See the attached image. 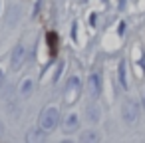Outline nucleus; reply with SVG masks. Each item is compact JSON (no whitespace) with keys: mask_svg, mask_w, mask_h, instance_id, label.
<instances>
[{"mask_svg":"<svg viewBox=\"0 0 145 143\" xmlns=\"http://www.w3.org/2000/svg\"><path fill=\"white\" fill-rule=\"evenodd\" d=\"M58 123H60V111H58V107L50 105V107H46V109L40 113L38 127H40L42 131L50 133V131H54V129L58 127Z\"/></svg>","mask_w":145,"mask_h":143,"instance_id":"obj_1","label":"nucleus"},{"mask_svg":"<svg viewBox=\"0 0 145 143\" xmlns=\"http://www.w3.org/2000/svg\"><path fill=\"white\" fill-rule=\"evenodd\" d=\"M80 91H82V82H80V78L78 76H74V78H70L68 80V86H66V97H64V101L68 103V105H72L78 97H80Z\"/></svg>","mask_w":145,"mask_h":143,"instance_id":"obj_2","label":"nucleus"},{"mask_svg":"<svg viewBox=\"0 0 145 143\" xmlns=\"http://www.w3.org/2000/svg\"><path fill=\"white\" fill-rule=\"evenodd\" d=\"M121 115H123V121L125 123H135L137 121V117H139V105H137V101H133V99H127L125 103H123V107H121Z\"/></svg>","mask_w":145,"mask_h":143,"instance_id":"obj_3","label":"nucleus"},{"mask_svg":"<svg viewBox=\"0 0 145 143\" xmlns=\"http://www.w3.org/2000/svg\"><path fill=\"white\" fill-rule=\"evenodd\" d=\"M78 127H80V115H78V113H74V111H70V113L64 117L62 129H64V133H74Z\"/></svg>","mask_w":145,"mask_h":143,"instance_id":"obj_4","label":"nucleus"},{"mask_svg":"<svg viewBox=\"0 0 145 143\" xmlns=\"http://www.w3.org/2000/svg\"><path fill=\"white\" fill-rule=\"evenodd\" d=\"M24 58H26V48H24L22 44H18V46L12 50V56H10V66H12V70H18V68L22 66Z\"/></svg>","mask_w":145,"mask_h":143,"instance_id":"obj_5","label":"nucleus"},{"mask_svg":"<svg viewBox=\"0 0 145 143\" xmlns=\"http://www.w3.org/2000/svg\"><path fill=\"white\" fill-rule=\"evenodd\" d=\"M88 87H89V93H91L93 97H97V95L101 93V76H99L97 72H93V74L89 76V80H88Z\"/></svg>","mask_w":145,"mask_h":143,"instance_id":"obj_6","label":"nucleus"},{"mask_svg":"<svg viewBox=\"0 0 145 143\" xmlns=\"http://www.w3.org/2000/svg\"><path fill=\"white\" fill-rule=\"evenodd\" d=\"M34 87H36L34 80H32V78H24L22 84H20V87H18V93H20L22 97H30V95L34 93Z\"/></svg>","mask_w":145,"mask_h":143,"instance_id":"obj_7","label":"nucleus"},{"mask_svg":"<svg viewBox=\"0 0 145 143\" xmlns=\"http://www.w3.org/2000/svg\"><path fill=\"white\" fill-rule=\"evenodd\" d=\"M101 139V135L95 131V129H88V131H84L82 135H80V141L82 143H97Z\"/></svg>","mask_w":145,"mask_h":143,"instance_id":"obj_8","label":"nucleus"},{"mask_svg":"<svg viewBox=\"0 0 145 143\" xmlns=\"http://www.w3.org/2000/svg\"><path fill=\"white\" fill-rule=\"evenodd\" d=\"M117 74H119V84H121L123 87H127V66H125V62H119Z\"/></svg>","mask_w":145,"mask_h":143,"instance_id":"obj_9","label":"nucleus"},{"mask_svg":"<svg viewBox=\"0 0 145 143\" xmlns=\"http://www.w3.org/2000/svg\"><path fill=\"white\" fill-rule=\"evenodd\" d=\"M99 117H101L99 107H97V105H88V119H89L91 123H95V121H99Z\"/></svg>","mask_w":145,"mask_h":143,"instance_id":"obj_10","label":"nucleus"},{"mask_svg":"<svg viewBox=\"0 0 145 143\" xmlns=\"http://www.w3.org/2000/svg\"><path fill=\"white\" fill-rule=\"evenodd\" d=\"M44 135H46V131H42V129L38 127V129H32V131L26 135V141H42Z\"/></svg>","mask_w":145,"mask_h":143,"instance_id":"obj_11","label":"nucleus"},{"mask_svg":"<svg viewBox=\"0 0 145 143\" xmlns=\"http://www.w3.org/2000/svg\"><path fill=\"white\" fill-rule=\"evenodd\" d=\"M4 76H6V66H2V64H0V82L4 80Z\"/></svg>","mask_w":145,"mask_h":143,"instance_id":"obj_12","label":"nucleus"},{"mask_svg":"<svg viewBox=\"0 0 145 143\" xmlns=\"http://www.w3.org/2000/svg\"><path fill=\"white\" fill-rule=\"evenodd\" d=\"M123 34H125V24L121 22V24H119V36H123Z\"/></svg>","mask_w":145,"mask_h":143,"instance_id":"obj_13","label":"nucleus"},{"mask_svg":"<svg viewBox=\"0 0 145 143\" xmlns=\"http://www.w3.org/2000/svg\"><path fill=\"white\" fill-rule=\"evenodd\" d=\"M0 12H2V0H0Z\"/></svg>","mask_w":145,"mask_h":143,"instance_id":"obj_14","label":"nucleus"},{"mask_svg":"<svg viewBox=\"0 0 145 143\" xmlns=\"http://www.w3.org/2000/svg\"><path fill=\"white\" fill-rule=\"evenodd\" d=\"M143 107H145V93H143Z\"/></svg>","mask_w":145,"mask_h":143,"instance_id":"obj_15","label":"nucleus"}]
</instances>
